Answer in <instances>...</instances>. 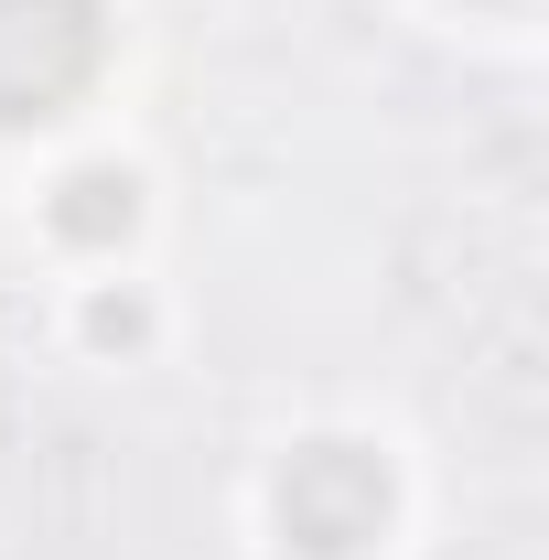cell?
<instances>
[{
  "label": "cell",
  "instance_id": "cell-1",
  "mask_svg": "<svg viewBox=\"0 0 549 560\" xmlns=\"http://www.w3.org/2000/svg\"><path fill=\"white\" fill-rule=\"evenodd\" d=\"M108 55V0H0V130L66 119Z\"/></svg>",
  "mask_w": 549,
  "mask_h": 560
},
{
  "label": "cell",
  "instance_id": "cell-2",
  "mask_svg": "<svg viewBox=\"0 0 549 560\" xmlns=\"http://www.w3.org/2000/svg\"><path fill=\"white\" fill-rule=\"evenodd\" d=\"M388 528V464L366 442H302L280 464V539L302 560H366Z\"/></svg>",
  "mask_w": 549,
  "mask_h": 560
},
{
  "label": "cell",
  "instance_id": "cell-3",
  "mask_svg": "<svg viewBox=\"0 0 549 560\" xmlns=\"http://www.w3.org/2000/svg\"><path fill=\"white\" fill-rule=\"evenodd\" d=\"M130 226H140V184L119 173V162H86V173L55 184V237H75V248H119Z\"/></svg>",
  "mask_w": 549,
  "mask_h": 560
}]
</instances>
